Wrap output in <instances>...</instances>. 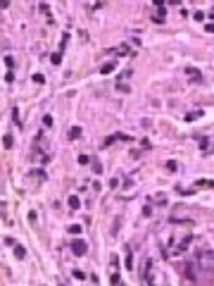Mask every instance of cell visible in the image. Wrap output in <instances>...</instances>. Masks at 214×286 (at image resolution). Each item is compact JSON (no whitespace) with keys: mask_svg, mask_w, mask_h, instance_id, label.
Instances as JSON below:
<instances>
[{"mask_svg":"<svg viewBox=\"0 0 214 286\" xmlns=\"http://www.w3.org/2000/svg\"><path fill=\"white\" fill-rule=\"evenodd\" d=\"M71 250H74V255H83V253L88 250V246H86L83 239H74V241H71Z\"/></svg>","mask_w":214,"mask_h":286,"instance_id":"6da1fadb","label":"cell"},{"mask_svg":"<svg viewBox=\"0 0 214 286\" xmlns=\"http://www.w3.org/2000/svg\"><path fill=\"white\" fill-rule=\"evenodd\" d=\"M79 136H81V126H71L69 131H67V138H69V141H76Z\"/></svg>","mask_w":214,"mask_h":286,"instance_id":"7a4b0ae2","label":"cell"},{"mask_svg":"<svg viewBox=\"0 0 214 286\" xmlns=\"http://www.w3.org/2000/svg\"><path fill=\"white\" fill-rule=\"evenodd\" d=\"M14 255H17L19 260L26 258V248H24V246H19V243H14Z\"/></svg>","mask_w":214,"mask_h":286,"instance_id":"3957f363","label":"cell"},{"mask_svg":"<svg viewBox=\"0 0 214 286\" xmlns=\"http://www.w3.org/2000/svg\"><path fill=\"white\" fill-rule=\"evenodd\" d=\"M112 72H114V62H105L100 67V74H112Z\"/></svg>","mask_w":214,"mask_h":286,"instance_id":"277c9868","label":"cell"},{"mask_svg":"<svg viewBox=\"0 0 214 286\" xmlns=\"http://www.w3.org/2000/svg\"><path fill=\"white\" fill-rule=\"evenodd\" d=\"M67 203H69L71 210H79V207H81V200H79L76 196H69V200H67Z\"/></svg>","mask_w":214,"mask_h":286,"instance_id":"5b68a950","label":"cell"},{"mask_svg":"<svg viewBox=\"0 0 214 286\" xmlns=\"http://www.w3.org/2000/svg\"><path fill=\"white\" fill-rule=\"evenodd\" d=\"M164 14H167V10H164V7H160V12H157V14H155L152 19H155V22L160 24V22H164Z\"/></svg>","mask_w":214,"mask_h":286,"instance_id":"8992f818","label":"cell"},{"mask_svg":"<svg viewBox=\"0 0 214 286\" xmlns=\"http://www.w3.org/2000/svg\"><path fill=\"white\" fill-rule=\"evenodd\" d=\"M200 150H202V153H209V150H212V143L207 141V138H205V141H200Z\"/></svg>","mask_w":214,"mask_h":286,"instance_id":"52a82bcc","label":"cell"},{"mask_svg":"<svg viewBox=\"0 0 214 286\" xmlns=\"http://www.w3.org/2000/svg\"><path fill=\"white\" fill-rule=\"evenodd\" d=\"M186 74H188V76H193V79H202V76L197 74V69H193V67H186Z\"/></svg>","mask_w":214,"mask_h":286,"instance_id":"ba28073f","label":"cell"},{"mask_svg":"<svg viewBox=\"0 0 214 286\" xmlns=\"http://www.w3.org/2000/svg\"><path fill=\"white\" fill-rule=\"evenodd\" d=\"M124 262H126V269L133 267V260H131V250H129V248H126V260H124Z\"/></svg>","mask_w":214,"mask_h":286,"instance_id":"9c48e42d","label":"cell"},{"mask_svg":"<svg viewBox=\"0 0 214 286\" xmlns=\"http://www.w3.org/2000/svg\"><path fill=\"white\" fill-rule=\"evenodd\" d=\"M197 186H207V188H214V181H209V179H200V181H197Z\"/></svg>","mask_w":214,"mask_h":286,"instance_id":"30bf717a","label":"cell"},{"mask_svg":"<svg viewBox=\"0 0 214 286\" xmlns=\"http://www.w3.org/2000/svg\"><path fill=\"white\" fill-rule=\"evenodd\" d=\"M114 53H117V55H129L131 50H129V45H119V48H117Z\"/></svg>","mask_w":214,"mask_h":286,"instance_id":"8fae6325","label":"cell"},{"mask_svg":"<svg viewBox=\"0 0 214 286\" xmlns=\"http://www.w3.org/2000/svg\"><path fill=\"white\" fill-rule=\"evenodd\" d=\"M50 60H53V64H60V62H62V53H60V50H57V53H53V57H50Z\"/></svg>","mask_w":214,"mask_h":286,"instance_id":"7c38bea8","label":"cell"},{"mask_svg":"<svg viewBox=\"0 0 214 286\" xmlns=\"http://www.w3.org/2000/svg\"><path fill=\"white\" fill-rule=\"evenodd\" d=\"M12 143H14V138H12V136H5V138H2V145H5V148H12Z\"/></svg>","mask_w":214,"mask_h":286,"instance_id":"4fadbf2b","label":"cell"},{"mask_svg":"<svg viewBox=\"0 0 214 286\" xmlns=\"http://www.w3.org/2000/svg\"><path fill=\"white\" fill-rule=\"evenodd\" d=\"M43 126H45V129H50V126H53V117H50V115L43 117Z\"/></svg>","mask_w":214,"mask_h":286,"instance_id":"5bb4252c","label":"cell"},{"mask_svg":"<svg viewBox=\"0 0 214 286\" xmlns=\"http://www.w3.org/2000/svg\"><path fill=\"white\" fill-rule=\"evenodd\" d=\"M114 141H117L114 136H107L105 141H102V148H107V145H112V143H114Z\"/></svg>","mask_w":214,"mask_h":286,"instance_id":"9a60e30c","label":"cell"},{"mask_svg":"<svg viewBox=\"0 0 214 286\" xmlns=\"http://www.w3.org/2000/svg\"><path fill=\"white\" fill-rule=\"evenodd\" d=\"M88 162H93L88 155H79V165H88Z\"/></svg>","mask_w":214,"mask_h":286,"instance_id":"2e32d148","label":"cell"},{"mask_svg":"<svg viewBox=\"0 0 214 286\" xmlns=\"http://www.w3.org/2000/svg\"><path fill=\"white\" fill-rule=\"evenodd\" d=\"M167 170H169V172H176V170H178V165H176L174 160H169V162H167Z\"/></svg>","mask_w":214,"mask_h":286,"instance_id":"e0dca14e","label":"cell"},{"mask_svg":"<svg viewBox=\"0 0 214 286\" xmlns=\"http://www.w3.org/2000/svg\"><path fill=\"white\" fill-rule=\"evenodd\" d=\"M93 172H95V174H100V172H102V165H100V162H95V160H93Z\"/></svg>","mask_w":214,"mask_h":286,"instance_id":"ac0fdd59","label":"cell"},{"mask_svg":"<svg viewBox=\"0 0 214 286\" xmlns=\"http://www.w3.org/2000/svg\"><path fill=\"white\" fill-rule=\"evenodd\" d=\"M74 277L79 279V281H83V279H86V274H83V272H79V269H74Z\"/></svg>","mask_w":214,"mask_h":286,"instance_id":"d6986e66","label":"cell"},{"mask_svg":"<svg viewBox=\"0 0 214 286\" xmlns=\"http://www.w3.org/2000/svg\"><path fill=\"white\" fill-rule=\"evenodd\" d=\"M5 81H7V84H12V81H14V72H7V74H5Z\"/></svg>","mask_w":214,"mask_h":286,"instance_id":"ffe728a7","label":"cell"},{"mask_svg":"<svg viewBox=\"0 0 214 286\" xmlns=\"http://www.w3.org/2000/svg\"><path fill=\"white\" fill-rule=\"evenodd\" d=\"M5 64H7V67H10V72H12V67H14V60H12V57L7 55V57H5Z\"/></svg>","mask_w":214,"mask_h":286,"instance_id":"44dd1931","label":"cell"},{"mask_svg":"<svg viewBox=\"0 0 214 286\" xmlns=\"http://www.w3.org/2000/svg\"><path fill=\"white\" fill-rule=\"evenodd\" d=\"M69 231H71V234H79V231H81V227H79V224H71Z\"/></svg>","mask_w":214,"mask_h":286,"instance_id":"7402d4cb","label":"cell"},{"mask_svg":"<svg viewBox=\"0 0 214 286\" xmlns=\"http://www.w3.org/2000/svg\"><path fill=\"white\" fill-rule=\"evenodd\" d=\"M200 115H202V112H190L186 119H188V122H193V119H195V117H200Z\"/></svg>","mask_w":214,"mask_h":286,"instance_id":"603a6c76","label":"cell"},{"mask_svg":"<svg viewBox=\"0 0 214 286\" xmlns=\"http://www.w3.org/2000/svg\"><path fill=\"white\" fill-rule=\"evenodd\" d=\"M34 81H36V84H43L45 79H43V74H34Z\"/></svg>","mask_w":214,"mask_h":286,"instance_id":"cb8c5ba5","label":"cell"},{"mask_svg":"<svg viewBox=\"0 0 214 286\" xmlns=\"http://www.w3.org/2000/svg\"><path fill=\"white\" fill-rule=\"evenodd\" d=\"M205 31H209V34H214V19H212V22H209V24L205 27Z\"/></svg>","mask_w":214,"mask_h":286,"instance_id":"d4e9b609","label":"cell"},{"mask_svg":"<svg viewBox=\"0 0 214 286\" xmlns=\"http://www.w3.org/2000/svg\"><path fill=\"white\" fill-rule=\"evenodd\" d=\"M193 17H195L197 22H202V19H205V12H195V14H193Z\"/></svg>","mask_w":214,"mask_h":286,"instance_id":"484cf974","label":"cell"},{"mask_svg":"<svg viewBox=\"0 0 214 286\" xmlns=\"http://www.w3.org/2000/svg\"><path fill=\"white\" fill-rule=\"evenodd\" d=\"M7 5H10L7 0H0V10H2V7H7Z\"/></svg>","mask_w":214,"mask_h":286,"instance_id":"4316f807","label":"cell"}]
</instances>
